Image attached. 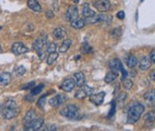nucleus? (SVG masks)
I'll list each match as a JSON object with an SVG mask.
<instances>
[{
    "label": "nucleus",
    "mask_w": 155,
    "mask_h": 131,
    "mask_svg": "<svg viewBox=\"0 0 155 131\" xmlns=\"http://www.w3.org/2000/svg\"><path fill=\"white\" fill-rule=\"evenodd\" d=\"M20 113V108L14 99H8L4 103L1 110V116L5 120H12L16 118Z\"/></svg>",
    "instance_id": "nucleus-1"
},
{
    "label": "nucleus",
    "mask_w": 155,
    "mask_h": 131,
    "mask_svg": "<svg viewBox=\"0 0 155 131\" xmlns=\"http://www.w3.org/2000/svg\"><path fill=\"white\" fill-rule=\"evenodd\" d=\"M145 112V106L142 103H134L127 112V124H134L140 120Z\"/></svg>",
    "instance_id": "nucleus-2"
},
{
    "label": "nucleus",
    "mask_w": 155,
    "mask_h": 131,
    "mask_svg": "<svg viewBox=\"0 0 155 131\" xmlns=\"http://www.w3.org/2000/svg\"><path fill=\"white\" fill-rule=\"evenodd\" d=\"M60 114L63 116V117L67 118V119L76 120L79 119L80 110L76 104H67L66 106H64L60 110Z\"/></svg>",
    "instance_id": "nucleus-3"
},
{
    "label": "nucleus",
    "mask_w": 155,
    "mask_h": 131,
    "mask_svg": "<svg viewBox=\"0 0 155 131\" xmlns=\"http://www.w3.org/2000/svg\"><path fill=\"white\" fill-rule=\"evenodd\" d=\"M48 35L47 34H44L41 37H39V38H37L34 40L33 42V49L35 50L37 52V54H38V56L41 59L45 57V47L48 46Z\"/></svg>",
    "instance_id": "nucleus-4"
},
{
    "label": "nucleus",
    "mask_w": 155,
    "mask_h": 131,
    "mask_svg": "<svg viewBox=\"0 0 155 131\" xmlns=\"http://www.w3.org/2000/svg\"><path fill=\"white\" fill-rule=\"evenodd\" d=\"M44 126V119L42 118H36L31 122L25 124V130L26 131H37Z\"/></svg>",
    "instance_id": "nucleus-5"
},
{
    "label": "nucleus",
    "mask_w": 155,
    "mask_h": 131,
    "mask_svg": "<svg viewBox=\"0 0 155 131\" xmlns=\"http://www.w3.org/2000/svg\"><path fill=\"white\" fill-rule=\"evenodd\" d=\"M93 6L99 12H107L111 9L112 4L110 0H96L93 2Z\"/></svg>",
    "instance_id": "nucleus-6"
},
{
    "label": "nucleus",
    "mask_w": 155,
    "mask_h": 131,
    "mask_svg": "<svg viewBox=\"0 0 155 131\" xmlns=\"http://www.w3.org/2000/svg\"><path fill=\"white\" fill-rule=\"evenodd\" d=\"M76 86H77L76 80L72 79V77H67V79H65L62 82L61 86H60V89L64 92H71Z\"/></svg>",
    "instance_id": "nucleus-7"
},
{
    "label": "nucleus",
    "mask_w": 155,
    "mask_h": 131,
    "mask_svg": "<svg viewBox=\"0 0 155 131\" xmlns=\"http://www.w3.org/2000/svg\"><path fill=\"white\" fill-rule=\"evenodd\" d=\"M65 100H66V96H64L63 94H57L49 100V104L52 107H59L65 102Z\"/></svg>",
    "instance_id": "nucleus-8"
},
{
    "label": "nucleus",
    "mask_w": 155,
    "mask_h": 131,
    "mask_svg": "<svg viewBox=\"0 0 155 131\" xmlns=\"http://www.w3.org/2000/svg\"><path fill=\"white\" fill-rule=\"evenodd\" d=\"M65 19L67 21L72 22L74 20L79 19V11H78V7L77 6H69L67 8V11L65 12Z\"/></svg>",
    "instance_id": "nucleus-9"
},
{
    "label": "nucleus",
    "mask_w": 155,
    "mask_h": 131,
    "mask_svg": "<svg viewBox=\"0 0 155 131\" xmlns=\"http://www.w3.org/2000/svg\"><path fill=\"white\" fill-rule=\"evenodd\" d=\"M28 51H29L28 47L25 46L24 44H22V42H15L12 46V52L15 55H22L27 53Z\"/></svg>",
    "instance_id": "nucleus-10"
},
{
    "label": "nucleus",
    "mask_w": 155,
    "mask_h": 131,
    "mask_svg": "<svg viewBox=\"0 0 155 131\" xmlns=\"http://www.w3.org/2000/svg\"><path fill=\"white\" fill-rule=\"evenodd\" d=\"M137 64H139L140 69L143 70V71H146V70H148L150 67H151L152 62H151V60H150L149 56H143L139 60Z\"/></svg>",
    "instance_id": "nucleus-11"
},
{
    "label": "nucleus",
    "mask_w": 155,
    "mask_h": 131,
    "mask_svg": "<svg viewBox=\"0 0 155 131\" xmlns=\"http://www.w3.org/2000/svg\"><path fill=\"white\" fill-rule=\"evenodd\" d=\"M109 66H110V69L115 72L121 71V69L124 67L123 64H122V62L120 61V59H118V58H115V59L111 60L109 63Z\"/></svg>",
    "instance_id": "nucleus-12"
},
{
    "label": "nucleus",
    "mask_w": 155,
    "mask_h": 131,
    "mask_svg": "<svg viewBox=\"0 0 155 131\" xmlns=\"http://www.w3.org/2000/svg\"><path fill=\"white\" fill-rule=\"evenodd\" d=\"M95 11L90 7L89 3H84L83 6H82V16H83L84 20L88 19V18H91L93 16H95Z\"/></svg>",
    "instance_id": "nucleus-13"
},
{
    "label": "nucleus",
    "mask_w": 155,
    "mask_h": 131,
    "mask_svg": "<svg viewBox=\"0 0 155 131\" xmlns=\"http://www.w3.org/2000/svg\"><path fill=\"white\" fill-rule=\"evenodd\" d=\"M104 96H106V92H99L97 94H92L90 96V101L93 102L95 105H101L104 102Z\"/></svg>",
    "instance_id": "nucleus-14"
},
{
    "label": "nucleus",
    "mask_w": 155,
    "mask_h": 131,
    "mask_svg": "<svg viewBox=\"0 0 155 131\" xmlns=\"http://www.w3.org/2000/svg\"><path fill=\"white\" fill-rule=\"evenodd\" d=\"M113 18L110 15H107L106 12H101L98 15V24H102L104 26H110L112 23Z\"/></svg>",
    "instance_id": "nucleus-15"
},
{
    "label": "nucleus",
    "mask_w": 155,
    "mask_h": 131,
    "mask_svg": "<svg viewBox=\"0 0 155 131\" xmlns=\"http://www.w3.org/2000/svg\"><path fill=\"white\" fill-rule=\"evenodd\" d=\"M27 5H28V7L31 11H33L35 12H41L42 11L41 3H39L37 0H28V1H27Z\"/></svg>",
    "instance_id": "nucleus-16"
},
{
    "label": "nucleus",
    "mask_w": 155,
    "mask_h": 131,
    "mask_svg": "<svg viewBox=\"0 0 155 131\" xmlns=\"http://www.w3.org/2000/svg\"><path fill=\"white\" fill-rule=\"evenodd\" d=\"M52 34H53L54 38H56V39H63L64 37H65V35H66V31H65V29L62 28V27H57V28H55L53 30Z\"/></svg>",
    "instance_id": "nucleus-17"
},
{
    "label": "nucleus",
    "mask_w": 155,
    "mask_h": 131,
    "mask_svg": "<svg viewBox=\"0 0 155 131\" xmlns=\"http://www.w3.org/2000/svg\"><path fill=\"white\" fill-rule=\"evenodd\" d=\"M125 62H126V65H127V67L128 68H134V67L137 65V57L136 56H134V55H128V56L126 57V60H125Z\"/></svg>",
    "instance_id": "nucleus-18"
},
{
    "label": "nucleus",
    "mask_w": 155,
    "mask_h": 131,
    "mask_svg": "<svg viewBox=\"0 0 155 131\" xmlns=\"http://www.w3.org/2000/svg\"><path fill=\"white\" fill-rule=\"evenodd\" d=\"M12 82V74L8 72H2L0 74V85L7 86Z\"/></svg>",
    "instance_id": "nucleus-19"
},
{
    "label": "nucleus",
    "mask_w": 155,
    "mask_h": 131,
    "mask_svg": "<svg viewBox=\"0 0 155 131\" xmlns=\"http://www.w3.org/2000/svg\"><path fill=\"white\" fill-rule=\"evenodd\" d=\"M74 80H76L77 86L80 88H81L82 86H84L85 83H86V79H85V75L83 72H76V74H74Z\"/></svg>",
    "instance_id": "nucleus-20"
},
{
    "label": "nucleus",
    "mask_w": 155,
    "mask_h": 131,
    "mask_svg": "<svg viewBox=\"0 0 155 131\" xmlns=\"http://www.w3.org/2000/svg\"><path fill=\"white\" fill-rule=\"evenodd\" d=\"M85 25H86V22H85L84 19H81V18L71 22V26L74 29H82L85 27Z\"/></svg>",
    "instance_id": "nucleus-21"
},
{
    "label": "nucleus",
    "mask_w": 155,
    "mask_h": 131,
    "mask_svg": "<svg viewBox=\"0 0 155 131\" xmlns=\"http://www.w3.org/2000/svg\"><path fill=\"white\" fill-rule=\"evenodd\" d=\"M36 116L37 115H36L35 110H28V112L26 113V115H25V117H24V123H25V124H27V123L31 122L32 120L36 119Z\"/></svg>",
    "instance_id": "nucleus-22"
},
{
    "label": "nucleus",
    "mask_w": 155,
    "mask_h": 131,
    "mask_svg": "<svg viewBox=\"0 0 155 131\" xmlns=\"http://www.w3.org/2000/svg\"><path fill=\"white\" fill-rule=\"evenodd\" d=\"M118 77V72H115V71H109L107 74H106V77H104V82L110 84V83L114 82L116 80V77Z\"/></svg>",
    "instance_id": "nucleus-23"
},
{
    "label": "nucleus",
    "mask_w": 155,
    "mask_h": 131,
    "mask_svg": "<svg viewBox=\"0 0 155 131\" xmlns=\"http://www.w3.org/2000/svg\"><path fill=\"white\" fill-rule=\"evenodd\" d=\"M144 120L146 123H153L155 121V110H151L144 116Z\"/></svg>",
    "instance_id": "nucleus-24"
},
{
    "label": "nucleus",
    "mask_w": 155,
    "mask_h": 131,
    "mask_svg": "<svg viewBox=\"0 0 155 131\" xmlns=\"http://www.w3.org/2000/svg\"><path fill=\"white\" fill-rule=\"evenodd\" d=\"M144 99L155 104V90H151L144 94Z\"/></svg>",
    "instance_id": "nucleus-25"
},
{
    "label": "nucleus",
    "mask_w": 155,
    "mask_h": 131,
    "mask_svg": "<svg viewBox=\"0 0 155 131\" xmlns=\"http://www.w3.org/2000/svg\"><path fill=\"white\" fill-rule=\"evenodd\" d=\"M71 39H65L63 42H62V44L59 47V52L60 53H65L68 51V49L71 47Z\"/></svg>",
    "instance_id": "nucleus-26"
},
{
    "label": "nucleus",
    "mask_w": 155,
    "mask_h": 131,
    "mask_svg": "<svg viewBox=\"0 0 155 131\" xmlns=\"http://www.w3.org/2000/svg\"><path fill=\"white\" fill-rule=\"evenodd\" d=\"M57 59H58V53L57 52L51 53V54H49L48 57H47V64L53 65L54 63L57 61Z\"/></svg>",
    "instance_id": "nucleus-27"
},
{
    "label": "nucleus",
    "mask_w": 155,
    "mask_h": 131,
    "mask_svg": "<svg viewBox=\"0 0 155 131\" xmlns=\"http://www.w3.org/2000/svg\"><path fill=\"white\" fill-rule=\"evenodd\" d=\"M25 72H26V68H25L24 66H22V65H19V66H17L16 68L14 69V74L16 77H23L25 74Z\"/></svg>",
    "instance_id": "nucleus-28"
},
{
    "label": "nucleus",
    "mask_w": 155,
    "mask_h": 131,
    "mask_svg": "<svg viewBox=\"0 0 155 131\" xmlns=\"http://www.w3.org/2000/svg\"><path fill=\"white\" fill-rule=\"evenodd\" d=\"M57 130V126L55 124H47L44 125L41 129H38L37 131H56Z\"/></svg>",
    "instance_id": "nucleus-29"
},
{
    "label": "nucleus",
    "mask_w": 155,
    "mask_h": 131,
    "mask_svg": "<svg viewBox=\"0 0 155 131\" xmlns=\"http://www.w3.org/2000/svg\"><path fill=\"white\" fill-rule=\"evenodd\" d=\"M81 89L83 90L85 93H86L87 96H91L92 94H94V89H93V88L90 87V86H88V85H86V84H85L84 86H82Z\"/></svg>",
    "instance_id": "nucleus-30"
},
{
    "label": "nucleus",
    "mask_w": 155,
    "mask_h": 131,
    "mask_svg": "<svg viewBox=\"0 0 155 131\" xmlns=\"http://www.w3.org/2000/svg\"><path fill=\"white\" fill-rule=\"evenodd\" d=\"M74 97H76L77 99L82 100V99H85V98L87 97V94L83 91V90L81 89V88H80V89L76 92V94H74Z\"/></svg>",
    "instance_id": "nucleus-31"
},
{
    "label": "nucleus",
    "mask_w": 155,
    "mask_h": 131,
    "mask_svg": "<svg viewBox=\"0 0 155 131\" xmlns=\"http://www.w3.org/2000/svg\"><path fill=\"white\" fill-rule=\"evenodd\" d=\"M122 85H123V87L125 88L126 90H129L132 88V86H134V83H132V80L130 79H125L122 80Z\"/></svg>",
    "instance_id": "nucleus-32"
},
{
    "label": "nucleus",
    "mask_w": 155,
    "mask_h": 131,
    "mask_svg": "<svg viewBox=\"0 0 155 131\" xmlns=\"http://www.w3.org/2000/svg\"><path fill=\"white\" fill-rule=\"evenodd\" d=\"M46 47H47V52H48L49 54H51V53L56 52V50H57V44H55V42H49L48 46H47Z\"/></svg>",
    "instance_id": "nucleus-33"
},
{
    "label": "nucleus",
    "mask_w": 155,
    "mask_h": 131,
    "mask_svg": "<svg viewBox=\"0 0 155 131\" xmlns=\"http://www.w3.org/2000/svg\"><path fill=\"white\" fill-rule=\"evenodd\" d=\"M44 89V85H41V86H37V87H33L31 90H30V94L31 95H36V94H39L41 92V90Z\"/></svg>",
    "instance_id": "nucleus-34"
},
{
    "label": "nucleus",
    "mask_w": 155,
    "mask_h": 131,
    "mask_svg": "<svg viewBox=\"0 0 155 131\" xmlns=\"http://www.w3.org/2000/svg\"><path fill=\"white\" fill-rule=\"evenodd\" d=\"M46 97H47V95H42V96L39 98V100H38V102H37V105H38L39 107H44L45 106V101H46Z\"/></svg>",
    "instance_id": "nucleus-35"
},
{
    "label": "nucleus",
    "mask_w": 155,
    "mask_h": 131,
    "mask_svg": "<svg viewBox=\"0 0 155 131\" xmlns=\"http://www.w3.org/2000/svg\"><path fill=\"white\" fill-rule=\"evenodd\" d=\"M34 82H31V83H28V84L27 85H25V86H23V87H22V89L23 90H31V88H33L34 87Z\"/></svg>",
    "instance_id": "nucleus-36"
},
{
    "label": "nucleus",
    "mask_w": 155,
    "mask_h": 131,
    "mask_svg": "<svg viewBox=\"0 0 155 131\" xmlns=\"http://www.w3.org/2000/svg\"><path fill=\"white\" fill-rule=\"evenodd\" d=\"M116 17L118 18L119 20H124V18H125V12H124L123 11H120L117 12Z\"/></svg>",
    "instance_id": "nucleus-37"
},
{
    "label": "nucleus",
    "mask_w": 155,
    "mask_h": 131,
    "mask_svg": "<svg viewBox=\"0 0 155 131\" xmlns=\"http://www.w3.org/2000/svg\"><path fill=\"white\" fill-rule=\"evenodd\" d=\"M150 60H151V62L153 63V64H155V50H152L151 52H150Z\"/></svg>",
    "instance_id": "nucleus-38"
},
{
    "label": "nucleus",
    "mask_w": 155,
    "mask_h": 131,
    "mask_svg": "<svg viewBox=\"0 0 155 131\" xmlns=\"http://www.w3.org/2000/svg\"><path fill=\"white\" fill-rule=\"evenodd\" d=\"M121 72H122V80H125V79H127V77H128V72L126 71V70H125V68H124V67L121 69Z\"/></svg>",
    "instance_id": "nucleus-39"
},
{
    "label": "nucleus",
    "mask_w": 155,
    "mask_h": 131,
    "mask_svg": "<svg viewBox=\"0 0 155 131\" xmlns=\"http://www.w3.org/2000/svg\"><path fill=\"white\" fill-rule=\"evenodd\" d=\"M126 97H127L126 93H120V95H119V97H118V100H119V101H124Z\"/></svg>",
    "instance_id": "nucleus-40"
},
{
    "label": "nucleus",
    "mask_w": 155,
    "mask_h": 131,
    "mask_svg": "<svg viewBox=\"0 0 155 131\" xmlns=\"http://www.w3.org/2000/svg\"><path fill=\"white\" fill-rule=\"evenodd\" d=\"M149 77H150V80H155V69L151 70V72L149 74Z\"/></svg>",
    "instance_id": "nucleus-41"
},
{
    "label": "nucleus",
    "mask_w": 155,
    "mask_h": 131,
    "mask_svg": "<svg viewBox=\"0 0 155 131\" xmlns=\"http://www.w3.org/2000/svg\"><path fill=\"white\" fill-rule=\"evenodd\" d=\"M32 96H33V95H32ZM32 96H31V94H30V95H26V96H25V98H26L27 101L33 102V101H34V99H33V97H32Z\"/></svg>",
    "instance_id": "nucleus-42"
},
{
    "label": "nucleus",
    "mask_w": 155,
    "mask_h": 131,
    "mask_svg": "<svg viewBox=\"0 0 155 131\" xmlns=\"http://www.w3.org/2000/svg\"><path fill=\"white\" fill-rule=\"evenodd\" d=\"M118 32H121V30H120L119 28L113 30V31H112V33H113L114 36H118V35H120V33H118Z\"/></svg>",
    "instance_id": "nucleus-43"
},
{
    "label": "nucleus",
    "mask_w": 155,
    "mask_h": 131,
    "mask_svg": "<svg viewBox=\"0 0 155 131\" xmlns=\"http://www.w3.org/2000/svg\"><path fill=\"white\" fill-rule=\"evenodd\" d=\"M113 113H115V103L113 104V106H112V110H111V112H110V114H109V117H112V116H113Z\"/></svg>",
    "instance_id": "nucleus-44"
},
{
    "label": "nucleus",
    "mask_w": 155,
    "mask_h": 131,
    "mask_svg": "<svg viewBox=\"0 0 155 131\" xmlns=\"http://www.w3.org/2000/svg\"><path fill=\"white\" fill-rule=\"evenodd\" d=\"M53 12H51V11H47V17L48 18H50V19H52V18H53Z\"/></svg>",
    "instance_id": "nucleus-45"
},
{
    "label": "nucleus",
    "mask_w": 155,
    "mask_h": 131,
    "mask_svg": "<svg viewBox=\"0 0 155 131\" xmlns=\"http://www.w3.org/2000/svg\"><path fill=\"white\" fill-rule=\"evenodd\" d=\"M136 74H137L136 71H132L131 72V77H136Z\"/></svg>",
    "instance_id": "nucleus-46"
},
{
    "label": "nucleus",
    "mask_w": 155,
    "mask_h": 131,
    "mask_svg": "<svg viewBox=\"0 0 155 131\" xmlns=\"http://www.w3.org/2000/svg\"><path fill=\"white\" fill-rule=\"evenodd\" d=\"M74 2H79L80 0H74Z\"/></svg>",
    "instance_id": "nucleus-47"
},
{
    "label": "nucleus",
    "mask_w": 155,
    "mask_h": 131,
    "mask_svg": "<svg viewBox=\"0 0 155 131\" xmlns=\"http://www.w3.org/2000/svg\"><path fill=\"white\" fill-rule=\"evenodd\" d=\"M2 51V49H1V46H0V52H1Z\"/></svg>",
    "instance_id": "nucleus-48"
},
{
    "label": "nucleus",
    "mask_w": 155,
    "mask_h": 131,
    "mask_svg": "<svg viewBox=\"0 0 155 131\" xmlns=\"http://www.w3.org/2000/svg\"><path fill=\"white\" fill-rule=\"evenodd\" d=\"M141 1H142V2H143V1H144V0H141Z\"/></svg>",
    "instance_id": "nucleus-49"
},
{
    "label": "nucleus",
    "mask_w": 155,
    "mask_h": 131,
    "mask_svg": "<svg viewBox=\"0 0 155 131\" xmlns=\"http://www.w3.org/2000/svg\"><path fill=\"white\" fill-rule=\"evenodd\" d=\"M23 131H26V130H23Z\"/></svg>",
    "instance_id": "nucleus-50"
}]
</instances>
